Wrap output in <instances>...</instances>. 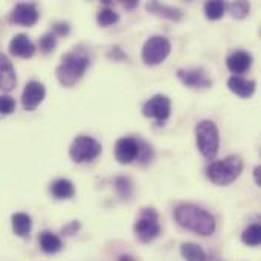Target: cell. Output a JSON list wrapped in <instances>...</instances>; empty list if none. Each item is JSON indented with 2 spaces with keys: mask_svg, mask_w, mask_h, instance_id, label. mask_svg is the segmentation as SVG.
<instances>
[{
  "mask_svg": "<svg viewBox=\"0 0 261 261\" xmlns=\"http://www.w3.org/2000/svg\"><path fill=\"white\" fill-rule=\"evenodd\" d=\"M177 78L191 89H210L213 86V80L206 75L202 67L196 69H179Z\"/></svg>",
  "mask_w": 261,
  "mask_h": 261,
  "instance_id": "cell-11",
  "label": "cell"
},
{
  "mask_svg": "<svg viewBox=\"0 0 261 261\" xmlns=\"http://www.w3.org/2000/svg\"><path fill=\"white\" fill-rule=\"evenodd\" d=\"M136 6H138V2H135V0H130V2H125L124 3V8H127V9H133Z\"/></svg>",
  "mask_w": 261,
  "mask_h": 261,
  "instance_id": "cell-32",
  "label": "cell"
},
{
  "mask_svg": "<svg viewBox=\"0 0 261 261\" xmlns=\"http://www.w3.org/2000/svg\"><path fill=\"white\" fill-rule=\"evenodd\" d=\"M38 18L40 12L35 3H17L9 14V20L21 26H34Z\"/></svg>",
  "mask_w": 261,
  "mask_h": 261,
  "instance_id": "cell-10",
  "label": "cell"
},
{
  "mask_svg": "<svg viewBox=\"0 0 261 261\" xmlns=\"http://www.w3.org/2000/svg\"><path fill=\"white\" fill-rule=\"evenodd\" d=\"M142 115L145 118L156 119L158 124L162 125L171 115V99H170V96L162 95V93H158V95L151 96L142 106Z\"/></svg>",
  "mask_w": 261,
  "mask_h": 261,
  "instance_id": "cell-8",
  "label": "cell"
},
{
  "mask_svg": "<svg viewBox=\"0 0 261 261\" xmlns=\"http://www.w3.org/2000/svg\"><path fill=\"white\" fill-rule=\"evenodd\" d=\"M96 21H98V24H99V26L107 28V26L115 24V23H118V21H119V14H118V12H115L112 8L106 6L104 9H101V11L98 12V15H96Z\"/></svg>",
  "mask_w": 261,
  "mask_h": 261,
  "instance_id": "cell-24",
  "label": "cell"
},
{
  "mask_svg": "<svg viewBox=\"0 0 261 261\" xmlns=\"http://www.w3.org/2000/svg\"><path fill=\"white\" fill-rule=\"evenodd\" d=\"M196 144L202 156L213 161L220 148V133L214 121L202 119L196 125Z\"/></svg>",
  "mask_w": 261,
  "mask_h": 261,
  "instance_id": "cell-4",
  "label": "cell"
},
{
  "mask_svg": "<svg viewBox=\"0 0 261 261\" xmlns=\"http://www.w3.org/2000/svg\"><path fill=\"white\" fill-rule=\"evenodd\" d=\"M147 11L158 15V17H162V18H168V20H173V21H179L184 18V11L179 9V8H174V6H168V5H164L161 2H148L145 5Z\"/></svg>",
  "mask_w": 261,
  "mask_h": 261,
  "instance_id": "cell-17",
  "label": "cell"
},
{
  "mask_svg": "<svg viewBox=\"0 0 261 261\" xmlns=\"http://www.w3.org/2000/svg\"><path fill=\"white\" fill-rule=\"evenodd\" d=\"M78 229H80V223H78V222H72V223H69V225H66V226L63 228V234L72 236V234H76Z\"/></svg>",
  "mask_w": 261,
  "mask_h": 261,
  "instance_id": "cell-30",
  "label": "cell"
},
{
  "mask_svg": "<svg viewBox=\"0 0 261 261\" xmlns=\"http://www.w3.org/2000/svg\"><path fill=\"white\" fill-rule=\"evenodd\" d=\"M9 50L12 55L20 58H31L35 54V44L26 34H17L9 43Z\"/></svg>",
  "mask_w": 261,
  "mask_h": 261,
  "instance_id": "cell-15",
  "label": "cell"
},
{
  "mask_svg": "<svg viewBox=\"0 0 261 261\" xmlns=\"http://www.w3.org/2000/svg\"><path fill=\"white\" fill-rule=\"evenodd\" d=\"M242 242H243L245 245L251 246V248L258 246L261 242L260 223H252V225H249V226L243 231V234H242Z\"/></svg>",
  "mask_w": 261,
  "mask_h": 261,
  "instance_id": "cell-22",
  "label": "cell"
},
{
  "mask_svg": "<svg viewBox=\"0 0 261 261\" xmlns=\"http://www.w3.org/2000/svg\"><path fill=\"white\" fill-rule=\"evenodd\" d=\"M69 32H70V24L67 21H55L52 24V34L55 37L57 35L64 37V35H69Z\"/></svg>",
  "mask_w": 261,
  "mask_h": 261,
  "instance_id": "cell-29",
  "label": "cell"
},
{
  "mask_svg": "<svg viewBox=\"0 0 261 261\" xmlns=\"http://www.w3.org/2000/svg\"><path fill=\"white\" fill-rule=\"evenodd\" d=\"M118 261H136L132 255H121L119 258H118Z\"/></svg>",
  "mask_w": 261,
  "mask_h": 261,
  "instance_id": "cell-33",
  "label": "cell"
},
{
  "mask_svg": "<svg viewBox=\"0 0 261 261\" xmlns=\"http://www.w3.org/2000/svg\"><path fill=\"white\" fill-rule=\"evenodd\" d=\"M46 96V89L44 86L40 83V81H29L24 89H23V93H21V104H23V109L28 110V112H32L35 110L44 99Z\"/></svg>",
  "mask_w": 261,
  "mask_h": 261,
  "instance_id": "cell-12",
  "label": "cell"
},
{
  "mask_svg": "<svg viewBox=\"0 0 261 261\" xmlns=\"http://www.w3.org/2000/svg\"><path fill=\"white\" fill-rule=\"evenodd\" d=\"M141 151V139L136 138H121L115 144V158L119 164L128 165L139 158Z\"/></svg>",
  "mask_w": 261,
  "mask_h": 261,
  "instance_id": "cell-9",
  "label": "cell"
},
{
  "mask_svg": "<svg viewBox=\"0 0 261 261\" xmlns=\"http://www.w3.org/2000/svg\"><path fill=\"white\" fill-rule=\"evenodd\" d=\"M115 188H116V193L124 197V199H128L133 193V187H132V182L127 179V177H116L115 180Z\"/></svg>",
  "mask_w": 261,
  "mask_h": 261,
  "instance_id": "cell-27",
  "label": "cell"
},
{
  "mask_svg": "<svg viewBox=\"0 0 261 261\" xmlns=\"http://www.w3.org/2000/svg\"><path fill=\"white\" fill-rule=\"evenodd\" d=\"M89 66L90 58L87 50H84L83 47H75L61 57L60 64L55 70L57 80L64 87H73L83 78Z\"/></svg>",
  "mask_w": 261,
  "mask_h": 261,
  "instance_id": "cell-2",
  "label": "cell"
},
{
  "mask_svg": "<svg viewBox=\"0 0 261 261\" xmlns=\"http://www.w3.org/2000/svg\"><path fill=\"white\" fill-rule=\"evenodd\" d=\"M38 245L41 248V251L44 254H57L61 251L63 248V243H61V239L50 232V231H43L38 237Z\"/></svg>",
  "mask_w": 261,
  "mask_h": 261,
  "instance_id": "cell-20",
  "label": "cell"
},
{
  "mask_svg": "<svg viewBox=\"0 0 261 261\" xmlns=\"http://www.w3.org/2000/svg\"><path fill=\"white\" fill-rule=\"evenodd\" d=\"M225 9H226L225 2H219V0H216V2H206L205 6H203L205 15L210 20H219V18H222L223 14H225Z\"/></svg>",
  "mask_w": 261,
  "mask_h": 261,
  "instance_id": "cell-23",
  "label": "cell"
},
{
  "mask_svg": "<svg viewBox=\"0 0 261 261\" xmlns=\"http://www.w3.org/2000/svg\"><path fill=\"white\" fill-rule=\"evenodd\" d=\"M135 236L142 243H150L156 240L161 234L159 214L154 208H144L133 226Z\"/></svg>",
  "mask_w": 261,
  "mask_h": 261,
  "instance_id": "cell-5",
  "label": "cell"
},
{
  "mask_svg": "<svg viewBox=\"0 0 261 261\" xmlns=\"http://www.w3.org/2000/svg\"><path fill=\"white\" fill-rule=\"evenodd\" d=\"M49 191L57 200H69L75 196V185L69 179H57L50 184Z\"/></svg>",
  "mask_w": 261,
  "mask_h": 261,
  "instance_id": "cell-18",
  "label": "cell"
},
{
  "mask_svg": "<svg viewBox=\"0 0 261 261\" xmlns=\"http://www.w3.org/2000/svg\"><path fill=\"white\" fill-rule=\"evenodd\" d=\"M17 84V73L11 60L0 52V90L11 92Z\"/></svg>",
  "mask_w": 261,
  "mask_h": 261,
  "instance_id": "cell-14",
  "label": "cell"
},
{
  "mask_svg": "<svg viewBox=\"0 0 261 261\" xmlns=\"http://www.w3.org/2000/svg\"><path fill=\"white\" fill-rule=\"evenodd\" d=\"M254 63V58L252 55L248 52V50H243V49H239V50H234L228 55L226 58V66L228 69L234 73V75H242L245 72H248L251 69Z\"/></svg>",
  "mask_w": 261,
  "mask_h": 261,
  "instance_id": "cell-13",
  "label": "cell"
},
{
  "mask_svg": "<svg viewBox=\"0 0 261 261\" xmlns=\"http://www.w3.org/2000/svg\"><path fill=\"white\" fill-rule=\"evenodd\" d=\"M228 87L232 93L240 98H251L257 89V83L254 80H246L239 75H232L228 80Z\"/></svg>",
  "mask_w": 261,
  "mask_h": 261,
  "instance_id": "cell-16",
  "label": "cell"
},
{
  "mask_svg": "<svg viewBox=\"0 0 261 261\" xmlns=\"http://www.w3.org/2000/svg\"><path fill=\"white\" fill-rule=\"evenodd\" d=\"M174 220L184 229H188L194 234L202 237L213 236L216 232V219L206 210L193 205V203H182L174 210Z\"/></svg>",
  "mask_w": 261,
  "mask_h": 261,
  "instance_id": "cell-1",
  "label": "cell"
},
{
  "mask_svg": "<svg viewBox=\"0 0 261 261\" xmlns=\"http://www.w3.org/2000/svg\"><path fill=\"white\" fill-rule=\"evenodd\" d=\"M260 173H261V167H260V165H257V167L254 168V179H255V184H257L258 187H260V185H261Z\"/></svg>",
  "mask_w": 261,
  "mask_h": 261,
  "instance_id": "cell-31",
  "label": "cell"
},
{
  "mask_svg": "<svg viewBox=\"0 0 261 261\" xmlns=\"http://www.w3.org/2000/svg\"><path fill=\"white\" fill-rule=\"evenodd\" d=\"M171 52V41L164 35L150 37L142 46V60L147 66L161 64Z\"/></svg>",
  "mask_w": 261,
  "mask_h": 261,
  "instance_id": "cell-7",
  "label": "cell"
},
{
  "mask_svg": "<svg viewBox=\"0 0 261 261\" xmlns=\"http://www.w3.org/2000/svg\"><path fill=\"white\" fill-rule=\"evenodd\" d=\"M38 46H40V50L43 54H50L57 47V37L52 32H46L40 37Z\"/></svg>",
  "mask_w": 261,
  "mask_h": 261,
  "instance_id": "cell-25",
  "label": "cell"
},
{
  "mask_svg": "<svg viewBox=\"0 0 261 261\" xmlns=\"http://www.w3.org/2000/svg\"><path fill=\"white\" fill-rule=\"evenodd\" d=\"M228 9L236 18H245L251 11V5L249 2H232L228 5Z\"/></svg>",
  "mask_w": 261,
  "mask_h": 261,
  "instance_id": "cell-26",
  "label": "cell"
},
{
  "mask_svg": "<svg viewBox=\"0 0 261 261\" xmlns=\"http://www.w3.org/2000/svg\"><path fill=\"white\" fill-rule=\"evenodd\" d=\"M180 254H182V257L187 261L208 260V255H206V252L202 249V246H199V245H196V243H191V242L182 243V246H180Z\"/></svg>",
  "mask_w": 261,
  "mask_h": 261,
  "instance_id": "cell-21",
  "label": "cell"
},
{
  "mask_svg": "<svg viewBox=\"0 0 261 261\" xmlns=\"http://www.w3.org/2000/svg\"><path fill=\"white\" fill-rule=\"evenodd\" d=\"M15 110V99L9 95H0V115H11Z\"/></svg>",
  "mask_w": 261,
  "mask_h": 261,
  "instance_id": "cell-28",
  "label": "cell"
},
{
  "mask_svg": "<svg viewBox=\"0 0 261 261\" xmlns=\"http://www.w3.org/2000/svg\"><path fill=\"white\" fill-rule=\"evenodd\" d=\"M102 151L101 144L92 136H76L69 148V156L75 164H86L95 161Z\"/></svg>",
  "mask_w": 261,
  "mask_h": 261,
  "instance_id": "cell-6",
  "label": "cell"
},
{
  "mask_svg": "<svg viewBox=\"0 0 261 261\" xmlns=\"http://www.w3.org/2000/svg\"><path fill=\"white\" fill-rule=\"evenodd\" d=\"M11 226L15 236L26 239L29 237L31 229H32V219L26 213H15L11 217Z\"/></svg>",
  "mask_w": 261,
  "mask_h": 261,
  "instance_id": "cell-19",
  "label": "cell"
},
{
  "mask_svg": "<svg viewBox=\"0 0 261 261\" xmlns=\"http://www.w3.org/2000/svg\"><path fill=\"white\" fill-rule=\"evenodd\" d=\"M242 171H243V161L240 156L236 154L228 156L222 161H214L205 170L206 177L219 187L232 184L242 174Z\"/></svg>",
  "mask_w": 261,
  "mask_h": 261,
  "instance_id": "cell-3",
  "label": "cell"
}]
</instances>
